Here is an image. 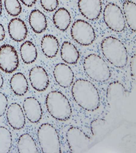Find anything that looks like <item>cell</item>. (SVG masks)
<instances>
[{
  "instance_id": "obj_24",
  "label": "cell",
  "mask_w": 136,
  "mask_h": 153,
  "mask_svg": "<svg viewBox=\"0 0 136 153\" xmlns=\"http://www.w3.org/2000/svg\"><path fill=\"white\" fill-rule=\"evenodd\" d=\"M19 153H38L37 146L31 135L28 133L21 135L17 145Z\"/></svg>"
},
{
  "instance_id": "obj_33",
  "label": "cell",
  "mask_w": 136,
  "mask_h": 153,
  "mask_svg": "<svg viewBox=\"0 0 136 153\" xmlns=\"http://www.w3.org/2000/svg\"><path fill=\"white\" fill-rule=\"evenodd\" d=\"M4 84V79L3 77H2V74L0 73V89L2 88Z\"/></svg>"
},
{
  "instance_id": "obj_1",
  "label": "cell",
  "mask_w": 136,
  "mask_h": 153,
  "mask_svg": "<svg viewBox=\"0 0 136 153\" xmlns=\"http://www.w3.org/2000/svg\"><path fill=\"white\" fill-rule=\"evenodd\" d=\"M71 93L76 103L84 110L94 111L100 105V96L98 89L87 79H77L72 85Z\"/></svg>"
},
{
  "instance_id": "obj_34",
  "label": "cell",
  "mask_w": 136,
  "mask_h": 153,
  "mask_svg": "<svg viewBox=\"0 0 136 153\" xmlns=\"http://www.w3.org/2000/svg\"><path fill=\"white\" fill-rule=\"evenodd\" d=\"M2 0H0V16L2 13Z\"/></svg>"
},
{
  "instance_id": "obj_9",
  "label": "cell",
  "mask_w": 136,
  "mask_h": 153,
  "mask_svg": "<svg viewBox=\"0 0 136 153\" xmlns=\"http://www.w3.org/2000/svg\"><path fill=\"white\" fill-rule=\"evenodd\" d=\"M19 64V56L14 47L5 44L0 47V69L7 73L15 71Z\"/></svg>"
},
{
  "instance_id": "obj_5",
  "label": "cell",
  "mask_w": 136,
  "mask_h": 153,
  "mask_svg": "<svg viewBox=\"0 0 136 153\" xmlns=\"http://www.w3.org/2000/svg\"><path fill=\"white\" fill-rule=\"evenodd\" d=\"M40 147L43 153H61L60 138L55 128L49 123L42 124L37 132Z\"/></svg>"
},
{
  "instance_id": "obj_2",
  "label": "cell",
  "mask_w": 136,
  "mask_h": 153,
  "mask_svg": "<svg viewBox=\"0 0 136 153\" xmlns=\"http://www.w3.org/2000/svg\"><path fill=\"white\" fill-rule=\"evenodd\" d=\"M101 47L104 57L114 67L121 68L127 65L128 60L127 49L118 39L106 37L102 41Z\"/></svg>"
},
{
  "instance_id": "obj_10",
  "label": "cell",
  "mask_w": 136,
  "mask_h": 153,
  "mask_svg": "<svg viewBox=\"0 0 136 153\" xmlns=\"http://www.w3.org/2000/svg\"><path fill=\"white\" fill-rule=\"evenodd\" d=\"M78 7L81 14L91 21L99 19L102 9L101 0H79Z\"/></svg>"
},
{
  "instance_id": "obj_3",
  "label": "cell",
  "mask_w": 136,
  "mask_h": 153,
  "mask_svg": "<svg viewBox=\"0 0 136 153\" xmlns=\"http://www.w3.org/2000/svg\"><path fill=\"white\" fill-rule=\"evenodd\" d=\"M47 110L57 120L65 121L71 117L72 111L67 97L60 91H52L46 100Z\"/></svg>"
},
{
  "instance_id": "obj_27",
  "label": "cell",
  "mask_w": 136,
  "mask_h": 153,
  "mask_svg": "<svg viewBox=\"0 0 136 153\" xmlns=\"http://www.w3.org/2000/svg\"><path fill=\"white\" fill-rule=\"evenodd\" d=\"M105 124L106 121L104 119L99 118L93 120L90 124L91 131L92 134L95 136L100 133Z\"/></svg>"
},
{
  "instance_id": "obj_14",
  "label": "cell",
  "mask_w": 136,
  "mask_h": 153,
  "mask_svg": "<svg viewBox=\"0 0 136 153\" xmlns=\"http://www.w3.org/2000/svg\"><path fill=\"white\" fill-rule=\"evenodd\" d=\"M23 107L26 118L30 122L36 123L42 119L43 114L42 107L39 101L35 97L25 99Z\"/></svg>"
},
{
  "instance_id": "obj_31",
  "label": "cell",
  "mask_w": 136,
  "mask_h": 153,
  "mask_svg": "<svg viewBox=\"0 0 136 153\" xmlns=\"http://www.w3.org/2000/svg\"><path fill=\"white\" fill-rule=\"evenodd\" d=\"M25 6L28 7H32L35 4L37 0H20Z\"/></svg>"
},
{
  "instance_id": "obj_22",
  "label": "cell",
  "mask_w": 136,
  "mask_h": 153,
  "mask_svg": "<svg viewBox=\"0 0 136 153\" xmlns=\"http://www.w3.org/2000/svg\"><path fill=\"white\" fill-rule=\"evenodd\" d=\"M123 15L128 27L133 32L136 30V4L131 1H125L122 5Z\"/></svg>"
},
{
  "instance_id": "obj_25",
  "label": "cell",
  "mask_w": 136,
  "mask_h": 153,
  "mask_svg": "<svg viewBox=\"0 0 136 153\" xmlns=\"http://www.w3.org/2000/svg\"><path fill=\"white\" fill-rule=\"evenodd\" d=\"M12 136L10 131L4 126H0V153H8L12 148Z\"/></svg>"
},
{
  "instance_id": "obj_7",
  "label": "cell",
  "mask_w": 136,
  "mask_h": 153,
  "mask_svg": "<svg viewBox=\"0 0 136 153\" xmlns=\"http://www.w3.org/2000/svg\"><path fill=\"white\" fill-rule=\"evenodd\" d=\"M104 19L107 26L114 32H121L126 27V21L122 10L117 5L109 3L104 11Z\"/></svg>"
},
{
  "instance_id": "obj_15",
  "label": "cell",
  "mask_w": 136,
  "mask_h": 153,
  "mask_svg": "<svg viewBox=\"0 0 136 153\" xmlns=\"http://www.w3.org/2000/svg\"><path fill=\"white\" fill-rule=\"evenodd\" d=\"M10 36L15 42H22L26 38L28 34L27 26L25 22L19 18L11 20L8 25Z\"/></svg>"
},
{
  "instance_id": "obj_8",
  "label": "cell",
  "mask_w": 136,
  "mask_h": 153,
  "mask_svg": "<svg viewBox=\"0 0 136 153\" xmlns=\"http://www.w3.org/2000/svg\"><path fill=\"white\" fill-rule=\"evenodd\" d=\"M66 136L69 149L72 153L85 152L92 143L91 138L78 127L70 128Z\"/></svg>"
},
{
  "instance_id": "obj_13",
  "label": "cell",
  "mask_w": 136,
  "mask_h": 153,
  "mask_svg": "<svg viewBox=\"0 0 136 153\" xmlns=\"http://www.w3.org/2000/svg\"><path fill=\"white\" fill-rule=\"evenodd\" d=\"M7 119L9 125L15 130L21 129L26 124L22 108L17 103H12L8 107L7 112Z\"/></svg>"
},
{
  "instance_id": "obj_20",
  "label": "cell",
  "mask_w": 136,
  "mask_h": 153,
  "mask_svg": "<svg viewBox=\"0 0 136 153\" xmlns=\"http://www.w3.org/2000/svg\"><path fill=\"white\" fill-rule=\"evenodd\" d=\"M10 84L12 91L17 96H23L29 89L27 79L22 73H18L14 74L11 78Z\"/></svg>"
},
{
  "instance_id": "obj_29",
  "label": "cell",
  "mask_w": 136,
  "mask_h": 153,
  "mask_svg": "<svg viewBox=\"0 0 136 153\" xmlns=\"http://www.w3.org/2000/svg\"><path fill=\"white\" fill-rule=\"evenodd\" d=\"M8 106V100L4 94L0 92V117L4 115Z\"/></svg>"
},
{
  "instance_id": "obj_11",
  "label": "cell",
  "mask_w": 136,
  "mask_h": 153,
  "mask_svg": "<svg viewBox=\"0 0 136 153\" xmlns=\"http://www.w3.org/2000/svg\"><path fill=\"white\" fill-rule=\"evenodd\" d=\"M29 77L32 86L36 91H44L49 85L48 74L44 68L41 66H36L32 68Z\"/></svg>"
},
{
  "instance_id": "obj_16",
  "label": "cell",
  "mask_w": 136,
  "mask_h": 153,
  "mask_svg": "<svg viewBox=\"0 0 136 153\" xmlns=\"http://www.w3.org/2000/svg\"><path fill=\"white\" fill-rule=\"evenodd\" d=\"M127 95V90L123 84L120 82H112L107 87L106 97L109 103H114L122 100Z\"/></svg>"
},
{
  "instance_id": "obj_18",
  "label": "cell",
  "mask_w": 136,
  "mask_h": 153,
  "mask_svg": "<svg viewBox=\"0 0 136 153\" xmlns=\"http://www.w3.org/2000/svg\"><path fill=\"white\" fill-rule=\"evenodd\" d=\"M29 22L32 29L36 33H42L47 27L45 15L39 10L32 11L29 15Z\"/></svg>"
},
{
  "instance_id": "obj_4",
  "label": "cell",
  "mask_w": 136,
  "mask_h": 153,
  "mask_svg": "<svg viewBox=\"0 0 136 153\" xmlns=\"http://www.w3.org/2000/svg\"><path fill=\"white\" fill-rule=\"evenodd\" d=\"M83 66L85 73L92 80L99 82H104L111 77L110 68L99 55L92 54L84 60Z\"/></svg>"
},
{
  "instance_id": "obj_32",
  "label": "cell",
  "mask_w": 136,
  "mask_h": 153,
  "mask_svg": "<svg viewBox=\"0 0 136 153\" xmlns=\"http://www.w3.org/2000/svg\"><path fill=\"white\" fill-rule=\"evenodd\" d=\"M5 36V32L3 25L0 24V42L3 40Z\"/></svg>"
},
{
  "instance_id": "obj_23",
  "label": "cell",
  "mask_w": 136,
  "mask_h": 153,
  "mask_svg": "<svg viewBox=\"0 0 136 153\" xmlns=\"http://www.w3.org/2000/svg\"><path fill=\"white\" fill-rule=\"evenodd\" d=\"M20 53L23 61L26 64L33 63L37 59V49L33 43L30 41H26L21 45Z\"/></svg>"
},
{
  "instance_id": "obj_17",
  "label": "cell",
  "mask_w": 136,
  "mask_h": 153,
  "mask_svg": "<svg viewBox=\"0 0 136 153\" xmlns=\"http://www.w3.org/2000/svg\"><path fill=\"white\" fill-rule=\"evenodd\" d=\"M60 53L62 60L68 64H76L79 59V51L71 42H64L61 48Z\"/></svg>"
},
{
  "instance_id": "obj_12",
  "label": "cell",
  "mask_w": 136,
  "mask_h": 153,
  "mask_svg": "<svg viewBox=\"0 0 136 153\" xmlns=\"http://www.w3.org/2000/svg\"><path fill=\"white\" fill-rule=\"evenodd\" d=\"M53 74L56 81L62 87L68 88L73 83L74 78V72L65 64L60 63L56 65Z\"/></svg>"
},
{
  "instance_id": "obj_26",
  "label": "cell",
  "mask_w": 136,
  "mask_h": 153,
  "mask_svg": "<svg viewBox=\"0 0 136 153\" xmlns=\"http://www.w3.org/2000/svg\"><path fill=\"white\" fill-rule=\"evenodd\" d=\"M5 7L7 13L12 16H18L22 10L19 0H5Z\"/></svg>"
},
{
  "instance_id": "obj_6",
  "label": "cell",
  "mask_w": 136,
  "mask_h": 153,
  "mask_svg": "<svg viewBox=\"0 0 136 153\" xmlns=\"http://www.w3.org/2000/svg\"><path fill=\"white\" fill-rule=\"evenodd\" d=\"M73 39L81 45H91L95 39V33L92 25L87 21L77 20L73 24L71 29Z\"/></svg>"
},
{
  "instance_id": "obj_28",
  "label": "cell",
  "mask_w": 136,
  "mask_h": 153,
  "mask_svg": "<svg viewBox=\"0 0 136 153\" xmlns=\"http://www.w3.org/2000/svg\"><path fill=\"white\" fill-rule=\"evenodd\" d=\"M42 8L47 12L54 11L59 5L58 0H41Z\"/></svg>"
},
{
  "instance_id": "obj_19",
  "label": "cell",
  "mask_w": 136,
  "mask_h": 153,
  "mask_svg": "<svg viewBox=\"0 0 136 153\" xmlns=\"http://www.w3.org/2000/svg\"><path fill=\"white\" fill-rule=\"evenodd\" d=\"M41 48L44 54L47 57L53 58L58 54L59 49L58 39L52 35H46L42 38Z\"/></svg>"
},
{
  "instance_id": "obj_21",
  "label": "cell",
  "mask_w": 136,
  "mask_h": 153,
  "mask_svg": "<svg viewBox=\"0 0 136 153\" xmlns=\"http://www.w3.org/2000/svg\"><path fill=\"white\" fill-rule=\"evenodd\" d=\"M53 21L55 26L59 30H66L71 24V16L70 13L66 8H59L53 15Z\"/></svg>"
},
{
  "instance_id": "obj_30",
  "label": "cell",
  "mask_w": 136,
  "mask_h": 153,
  "mask_svg": "<svg viewBox=\"0 0 136 153\" xmlns=\"http://www.w3.org/2000/svg\"><path fill=\"white\" fill-rule=\"evenodd\" d=\"M131 70L132 76L135 78L136 75V55L132 56L131 60Z\"/></svg>"
}]
</instances>
